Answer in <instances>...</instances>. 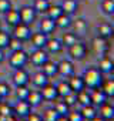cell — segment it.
I'll use <instances>...</instances> for the list:
<instances>
[{
	"instance_id": "6da1fadb",
	"label": "cell",
	"mask_w": 114,
	"mask_h": 121,
	"mask_svg": "<svg viewBox=\"0 0 114 121\" xmlns=\"http://www.w3.org/2000/svg\"><path fill=\"white\" fill-rule=\"evenodd\" d=\"M83 80H84V84H86V88H97V87H101L103 81H104V77H103V73L98 70V67H88L84 70V74L81 76Z\"/></svg>"
},
{
	"instance_id": "7a4b0ae2",
	"label": "cell",
	"mask_w": 114,
	"mask_h": 121,
	"mask_svg": "<svg viewBox=\"0 0 114 121\" xmlns=\"http://www.w3.org/2000/svg\"><path fill=\"white\" fill-rule=\"evenodd\" d=\"M9 61L12 64V67L14 69H22L26 66V63L29 61V54L26 51L22 50H16V51H12V56L9 58Z\"/></svg>"
},
{
	"instance_id": "3957f363",
	"label": "cell",
	"mask_w": 114,
	"mask_h": 121,
	"mask_svg": "<svg viewBox=\"0 0 114 121\" xmlns=\"http://www.w3.org/2000/svg\"><path fill=\"white\" fill-rule=\"evenodd\" d=\"M69 54L74 60H83L87 56V46L84 43H81V41L77 40L74 44H71L69 47Z\"/></svg>"
},
{
	"instance_id": "277c9868",
	"label": "cell",
	"mask_w": 114,
	"mask_h": 121,
	"mask_svg": "<svg viewBox=\"0 0 114 121\" xmlns=\"http://www.w3.org/2000/svg\"><path fill=\"white\" fill-rule=\"evenodd\" d=\"M13 36L20 39L22 41H27L30 40V36H31V29H30V24H26V23H19L17 26H14V31H13Z\"/></svg>"
},
{
	"instance_id": "5b68a950",
	"label": "cell",
	"mask_w": 114,
	"mask_h": 121,
	"mask_svg": "<svg viewBox=\"0 0 114 121\" xmlns=\"http://www.w3.org/2000/svg\"><path fill=\"white\" fill-rule=\"evenodd\" d=\"M19 14H20V22L26 24H31L37 16L36 10L31 6H23L22 9H19Z\"/></svg>"
},
{
	"instance_id": "8992f818",
	"label": "cell",
	"mask_w": 114,
	"mask_h": 121,
	"mask_svg": "<svg viewBox=\"0 0 114 121\" xmlns=\"http://www.w3.org/2000/svg\"><path fill=\"white\" fill-rule=\"evenodd\" d=\"M57 74H60L66 78L71 77L74 74V64L70 60H61L60 63H57Z\"/></svg>"
},
{
	"instance_id": "52a82bcc",
	"label": "cell",
	"mask_w": 114,
	"mask_h": 121,
	"mask_svg": "<svg viewBox=\"0 0 114 121\" xmlns=\"http://www.w3.org/2000/svg\"><path fill=\"white\" fill-rule=\"evenodd\" d=\"M29 81H30L29 73L23 67L22 69H16V71L13 74V83H14V86L16 87H19V86H27Z\"/></svg>"
},
{
	"instance_id": "ba28073f",
	"label": "cell",
	"mask_w": 114,
	"mask_h": 121,
	"mask_svg": "<svg viewBox=\"0 0 114 121\" xmlns=\"http://www.w3.org/2000/svg\"><path fill=\"white\" fill-rule=\"evenodd\" d=\"M29 58L31 60V63L34 66H43L48 60V53L46 50H43V48H36Z\"/></svg>"
},
{
	"instance_id": "9c48e42d",
	"label": "cell",
	"mask_w": 114,
	"mask_h": 121,
	"mask_svg": "<svg viewBox=\"0 0 114 121\" xmlns=\"http://www.w3.org/2000/svg\"><path fill=\"white\" fill-rule=\"evenodd\" d=\"M90 101H91L93 105L98 107V105H101L103 103L107 101V95L104 94V91H103L100 87L91 88V91H90Z\"/></svg>"
},
{
	"instance_id": "30bf717a",
	"label": "cell",
	"mask_w": 114,
	"mask_h": 121,
	"mask_svg": "<svg viewBox=\"0 0 114 121\" xmlns=\"http://www.w3.org/2000/svg\"><path fill=\"white\" fill-rule=\"evenodd\" d=\"M31 111V105L27 103V100H19L13 107V114L17 117H26Z\"/></svg>"
},
{
	"instance_id": "8fae6325",
	"label": "cell",
	"mask_w": 114,
	"mask_h": 121,
	"mask_svg": "<svg viewBox=\"0 0 114 121\" xmlns=\"http://www.w3.org/2000/svg\"><path fill=\"white\" fill-rule=\"evenodd\" d=\"M40 93L43 95V100H47V101H56L57 98H59L56 86H51V84H46L44 87H41Z\"/></svg>"
},
{
	"instance_id": "7c38bea8",
	"label": "cell",
	"mask_w": 114,
	"mask_h": 121,
	"mask_svg": "<svg viewBox=\"0 0 114 121\" xmlns=\"http://www.w3.org/2000/svg\"><path fill=\"white\" fill-rule=\"evenodd\" d=\"M97 114H98L100 117H103L104 120H113V118H114V107L105 101V103H103L101 105H98Z\"/></svg>"
},
{
	"instance_id": "4fadbf2b",
	"label": "cell",
	"mask_w": 114,
	"mask_h": 121,
	"mask_svg": "<svg viewBox=\"0 0 114 121\" xmlns=\"http://www.w3.org/2000/svg\"><path fill=\"white\" fill-rule=\"evenodd\" d=\"M30 39H31V43H33V46L36 47V48H44V46H46V43H47V34H44V33H41V31H37V33H33L31 36H30Z\"/></svg>"
},
{
	"instance_id": "5bb4252c",
	"label": "cell",
	"mask_w": 114,
	"mask_h": 121,
	"mask_svg": "<svg viewBox=\"0 0 114 121\" xmlns=\"http://www.w3.org/2000/svg\"><path fill=\"white\" fill-rule=\"evenodd\" d=\"M60 7H61L63 13L71 16V14L76 13V10L79 7V2H77V0H63L61 4H60Z\"/></svg>"
},
{
	"instance_id": "9a60e30c",
	"label": "cell",
	"mask_w": 114,
	"mask_h": 121,
	"mask_svg": "<svg viewBox=\"0 0 114 121\" xmlns=\"http://www.w3.org/2000/svg\"><path fill=\"white\" fill-rule=\"evenodd\" d=\"M69 84H70L71 90L76 91V93H79V91H81V90L86 88L84 80H83V77H80V76H74V74H73L71 77H69Z\"/></svg>"
},
{
	"instance_id": "2e32d148",
	"label": "cell",
	"mask_w": 114,
	"mask_h": 121,
	"mask_svg": "<svg viewBox=\"0 0 114 121\" xmlns=\"http://www.w3.org/2000/svg\"><path fill=\"white\" fill-rule=\"evenodd\" d=\"M46 51L47 53H51V54H56V53H60L63 50V44L60 40H57V39H51V40H47L46 46H44Z\"/></svg>"
},
{
	"instance_id": "e0dca14e",
	"label": "cell",
	"mask_w": 114,
	"mask_h": 121,
	"mask_svg": "<svg viewBox=\"0 0 114 121\" xmlns=\"http://www.w3.org/2000/svg\"><path fill=\"white\" fill-rule=\"evenodd\" d=\"M31 83H33L36 87L41 88V87H44L46 84H48V77H47L43 71H36V73L31 76Z\"/></svg>"
},
{
	"instance_id": "ac0fdd59",
	"label": "cell",
	"mask_w": 114,
	"mask_h": 121,
	"mask_svg": "<svg viewBox=\"0 0 114 121\" xmlns=\"http://www.w3.org/2000/svg\"><path fill=\"white\" fill-rule=\"evenodd\" d=\"M4 14H6V22H7L9 26L14 27V26H17V24L20 23V14H19V10H16V9H10V10H7Z\"/></svg>"
},
{
	"instance_id": "d6986e66",
	"label": "cell",
	"mask_w": 114,
	"mask_h": 121,
	"mask_svg": "<svg viewBox=\"0 0 114 121\" xmlns=\"http://www.w3.org/2000/svg\"><path fill=\"white\" fill-rule=\"evenodd\" d=\"M98 70L104 74V73H113L114 70V63H113V60L110 57H103L100 60V63H98Z\"/></svg>"
},
{
	"instance_id": "ffe728a7",
	"label": "cell",
	"mask_w": 114,
	"mask_h": 121,
	"mask_svg": "<svg viewBox=\"0 0 114 121\" xmlns=\"http://www.w3.org/2000/svg\"><path fill=\"white\" fill-rule=\"evenodd\" d=\"M26 100L31 107H37L43 103V95H41L40 91H29V95H27Z\"/></svg>"
},
{
	"instance_id": "44dd1931",
	"label": "cell",
	"mask_w": 114,
	"mask_h": 121,
	"mask_svg": "<svg viewBox=\"0 0 114 121\" xmlns=\"http://www.w3.org/2000/svg\"><path fill=\"white\" fill-rule=\"evenodd\" d=\"M80 112H81V115H83L84 120H88L90 121L91 118H94L97 115V108H96V105L88 104V105H83L81 110H80Z\"/></svg>"
},
{
	"instance_id": "7402d4cb",
	"label": "cell",
	"mask_w": 114,
	"mask_h": 121,
	"mask_svg": "<svg viewBox=\"0 0 114 121\" xmlns=\"http://www.w3.org/2000/svg\"><path fill=\"white\" fill-rule=\"evenodd\" d=\"M41 71L47 76V77H53L57 74V63H53L50 61V60H47V61L41 66Z\"/></svg>"
},
{
	"instance_id": "603a6c76",
	"label": "cell",
	"mask_w": 114,
	"mask_h": 121,
	"mask_svg": "<svg viewBox=\"0 0 114 121\" xmlns=\"http://www.w3.org/2000/svg\"><path fill=\"white\" fill-rule=\"evenodd\" d=\"M54 29H56V23H54V20L46 17V19H43V20L40 22V31H41V33L48 34V33H51Z\"/></svg>"
},
{
	"instance_id": "cb8c5ba5",
	"label": "cell",
	"mask_w": 114,
	"mask_h": 121,
	"mask_svg": "<svg viewBox=\"0 0 114 121\" xmlns=\"http://www.w3.org/2000/svg\"><path fill=\"white\" fill-rule=\"evenodd\" d=\"M97 33H98L100 37L108 39V37L113 36V27H111V24H108V23H101V24L97 26Z\"/></svg>"
},
{
	"instance_id": "d4e9b609",
	"label": "cell",
	"mask_w": 114,
	"mask_h": 121,
	"mask_svg": "<svg viewBox=\"0 0 114 121\" xmlns=\"http://www.w3.org/2000/svg\"><path fill=\"white\" fill-rule=\"evenodd\" d=\"M54 23H56V27L67 29V27H70V26H71V19H70V16H69V14L63 13L61 16H59V17L54 20Z\"/></svg>"
},
{
	"instance_id": "484cf974",
	"label": "cell",
	"mask_w": 114,
	"mask_h": 121,
	"mask_svg": "<svg viewBox=\"0 0 114 121\" xmlns=\"http://www.w3.org/2000/svg\"><path fill=\"white\" fill-rule=\"evenodd\" d=\"M56 90H57L59 97H64V95H67L69 93L73 91L71 87H70V84H69V81H66V80H63V81H60L59 84H57L56 86Z\"/></svg>"
},
{
	"instance_id": "4316f807",
	"label": "cell",
	"mask_w": 114,
	"mask_h": 121,
	"mask_svg": "<svg viewBox=\"0 0 114 121\" xmlns=\"http://www.w3.org/2000/svg\"><path fill=\"white\" fill-rule=\"evenodd\" d=\"M93 47H94V50H96L98 54L104 53V51L107 50V41H105V39L97 36V37L93 40Z\"/></svg>"
},
{
	"instance_id": "83f0119b",
	"label": "cell",
	"mask_w": 114,
	"mask_h": 121,
	"mask_svg": "<svg viewBox=\"0 0 114 121\" xmlns=\"http://www.w3.org/2000/svg\"><path fill=\"white\" fill-rule=\"evenodd\" d=\"M73 27H74V34H84L87 31V22L84 19H77L74 23H73Z\"/></svg>"
},
{
	"instance_id": "f1b7e54d",
	"label": "cell",
	"mask_w": 114,
	"mask_h": 121,
	"mask_svg": "<svg viewBox=\"0 0 114 121\" xmlns=\"http://www.w3.org/2000/svg\"><path fill=\"white\" fill-rule=\"evenodd\" d=\"M53 108L56 110V112L59 114V115H67V112L70 111V107L64 103V100H63V101H57V100H56Z\"/></svg>"
},
{
	"instance_id": "f546056e",
	"label": "cell",
	"mask_w": 114,
	"mask_h": 121,
	"mask_svg": "<svg viewBox=\"0 0 114 121\" xmlns=\"http://www.w3.org/2000/svg\"><path fill=\"white\" fill-rule=\"evenodd\" d=\"M100 88L104 91V94H105L107 97H113V95H114V80L111 78V80L103 81V84H101Z\"/></svg>"
},
{
	"instance_id": "4dcf8cb0",
	"label": "cell",
	"mask_w": 114,
	"mask_h": 121,
	"mask_svg": "<svg viewBox=\"0 0 114 121\" xmlns=\"http://www.w3.org/2000/svg\"><path fill=\"white\" fill-rule=\"evenodd\" d=\"M77 103H79L81 107H83V105H88V104H91V101H90V93H88L86 88L77 93Z\"/></svg>"
},
{
	"instance_id": "1f68e13d",
	"label": "cell",
	"mask_w": 114,
	"mask_h": 121,
	"mask_svg": "<svg viewBox=\"0 0 114 121\" xmlns=\"http://www.w3.org/2000/svg\"><path fill=\"white\" fill-rule=\"evenodd\" d=\"M46 14H47V17L48 19H51V20H56L59 16H61L63 14V10H61V7L60 6H48V9H47V12H46Z\"/></svg>"
},
{
	"instance_id": "d6a6232c",
	"label": "cell",
	"mask_w": 114,
	"mask_h": 121,
	"mask_svg": "<svg viewBox=\"0 0 114 121\" xmlns=\"http://www.w3.org/2000/svg\"><path fill=\"white\" fill-rule=\"evenodd\" d=\"M48 6H50L48 0H36L33 9L36 10V13H41V14H43V13H46V12H47Z\"/></svg>"
},
{
	"instance_id": "836d02e7",
	"label": "cell",
	"mask_w": 114,
	"mask_h": 121,
	"mask_svg": "<svg viewBox=\"0 0 114 121\" xmlns=\"http://www.w3.org/2000/svg\"><path fill=\"white\" fill-rule=\"evenodd\" d=\"M76 41H77V34H74V33H64L63 34V39H61V44L63 46L70 47Z\"/></svg>"
},
{
	"instance_id": "e575fe53",
	"label": "cell",
	"mask_w": 114,
	"mask_h": 121,
	"mask_svg": "<svg viewBox=\"0 0 114 121\" xmlns=\"http://www.w3.org/2000/svg\"><path fill=\"white\" fill-rule=\"evenodd\" d=\"M101 10L105 14H114V0H103L101 2Z\"/></svg>"
},
{
	"instance_id": "d590c367",
	"label": "cell",
	"mask_w": 114,
	"mask_h": 121,
	"mask_svg": "<svg viewBox=\"0 0 114 121\" xmlns=\"http://www.w3.org/2000/svg\"><path fill=\"white\" fill-rule=\"evenodd\" d=\"M7 47H9L12 51H16V50H22V48H23V41H22L20 39H17V37H14V36H13V37H10Z\"/></svg>"
},
{
	"instance_id": "8d00e7d4",
	"label": "cell",
	"mask_w": 114,
	"mask_h": 121,
	"mask_svg": "<svg viewBox=\"0 0 114 121\" xmlns=\"http://www.w3.org/2000/svg\"><path fill=\"white\" fill-rule=\"evenodd\" d=\"M43 121H56L57 117H59V114L56 112L54 108H47L44 112H43Z\"/></svg>"
},
{
	"instance_id": "74e56055",
	"label": "cell",
	"mask_w": 114,
	"mask_h": 121,
	"mask_svg": "<svg viewBox=\"0 0 114 121\" xmlns=\"http://www.w3.org/2000/svg\"><path fill=\"white\" fill-rule=\"evenodd\" d=\"M29 91L30 90L27 88V86H19V87H16V97L19 100H26L29 95Z\"/></svg>"
},
{
	"instance_id": "f35d334b",
	"label": "cell",
	"mask_w": 114,
	"mask_h": 121,
	"mask_svg": "<svg viewBox=\"0 0 114 121\" xmlns=\"http://www.w3.org/2000/svg\"><path fill=\"white\" fill-rule=\"evenodd\" d=\"M63 100H64V103H66L69 107H71V105L77 104V93H76V91H71V93H69L67 95H64Z\"/></svg>"
},
{
	"instance_id": "ab89813d",
	"label": "cell",
	"mask_w": 114,
	"mask_h": 121,
	"mask_svg": "<svg viewBox=\"0 0 114 121\" xmlns=\"http://www.w3.org/2000/svg\"><path fill=\"white\" fill-rule=\"evenodd\" d=\"M12 114H13V108H12L9 104H6V103H0V115L4 117V118H7V117L12 115Z\"/></svg>"
},
{
	"instance_id": "60d3db41",
	"label": "cell",
	"mask_w": 114,
	"mask_h": 121,
	"mask_svg": "<svg viewBox=\"0 0 114 121\" xmlns=\"http://www.w3.org/2000/svg\"><path fill=\"white\" fill-rule=\"evenodd\" d=\"M9 40H10V36L9 33L0 30V48H7V44H9Z\"/></svg>"
},
{
	"instance_id": "b9f144b4",
	"label": "cell",
	"mask_w": 114,
	"mask_h": 121,
	"mask_svg": "<svg viewBox=\"0 0 114 121\" xmlns=\"http://www.w3.org/2000/svg\"><path fill=\"white\" fill-rule=\"evenodd\" d=\"M67 118H69V121H84V118H83L80 111H69L67 112Z\"/></svg>"
},
{
	"instance_id": "7bdbcfd3",
	"label": "cell",
	"mask_w": 114,
	"mask_h": 121,
	"mask_svg": "<svg viewBox=\"0 0 114 121\" xmlns=\"http://www.w3.org/2000/svg\"><path fill=\"white\" fill-rule=\"evenodd\" d=\"M9 94H10V87H9V84L4 83V81H2V83H0V98H6Z\"/></svg>"
},
{
	"instance_id": "ee69618b",
	"label": "cell",
	"mask_w": 114,
	"mask_h": 121,
	"mask_svg": "<svg viewBox=\"0 0 114 121\" xmlns=\"http://www.w3.org/2000/svg\"><path fill=\"white\" fill-rule=\"evenodd\" d=\"M12 9V3H10V0H0V13H6L7 10Z\"/></svg>"
},
{
	"instance_id": "f6af8a7d",
	"label": "cell",
	"mask_w": 114,
	"mask_h": 121,
	"mask_svg": "<svg viewBox=\"0 0 114 121\" xmlns=\"http://www.w3.org/2000/svg\"><path fill=\"white\" fill-rule=\"evenodd\" d=\"M26 117H27L26 121H43L41 114H37V112H29Z\"/></svg>"
},
{
	"instance_id": "bcb514c9",
	"label": "cell",
	"mask_w": 114,
	"mask_h": 121,
	"mask_svg": "<svg viewBox=\"0 0 114 121\" xmlns=\"http://www.w3.org/2000/svg\"><path fill=\"white\" fill-rule=\"evenodd\" d=\"M90 121H107V120H104V118H103V117H100V115H98V114H97V115H96V117H94V118H91V120H90Z\"/></svg>"
},
{
	"instance_id": "7dc6e473",
	"label": "cell",
	"mask_w": 114,
	"mask_h": 121,
	"mask_svg": "<svg viewBox=\"0 0 114 121\" xmlns=\"http://www.w3.org/2000/svg\"><path fill=\"white\" fill-rule=\"evenodd\" d=\"M56 121H69V118H67V115H59Z\"/></svg>"
},
{
	"instance_id": "c3c4849f",
	"label": "cell",
	"mask_w": 114,
	"mask_h": 121,
	"mask_svg": "<svg viewBox=\"0 0 114 121\" xmlns=\"http://www.w3.org/2000/svg\"><path fill=\"white\" fill-rule=\"evenodd\" d=\"M3 60H4V53H3V50H2V48H0V63H2Z\"/></svg>"
},
{
	"instance_id": "681fc988",
	"label": "cell",
	"mask_w": 114,
	"mask_h": 121,
	"mask_svg": "<svg viewBox=\"0 0 114 121\" xmlns=\"http://www.w3.org/2000/svg\"><path fill=\"white\" fill-rule=\"evenodd\" d=\"M0 121H6V118H4V117H2V115H0Z\"/></svg>"
},
{
	"instance_id": "f907efd6",
	"label": "cell",
	"mask_w": 114,
	"mask_h": 121,
	"mask_svg": "<svg viewBox=\"0 0 114 121\" xmlns=\"http://www.w3.org/2000/svg\"><path fill=\"white\" fill-rule=\"evenodd\" d=\"M16 121H23V120H20V117H19V118H17V120H16Z\"/></svg>"
}]
</instances>
